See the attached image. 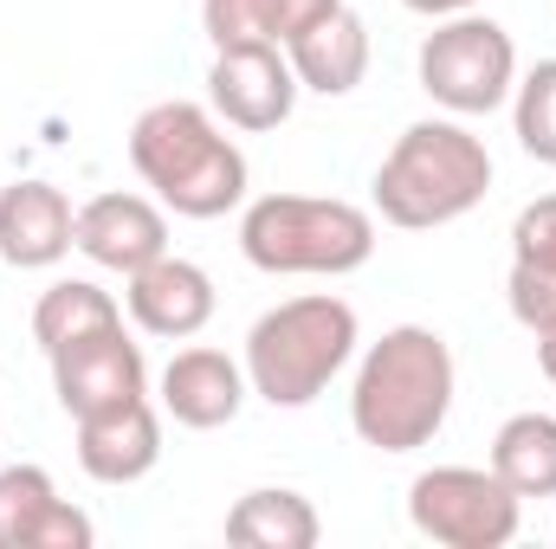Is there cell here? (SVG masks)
I'll list each match as a JSON object with an SVG mask.
<instances>
[{
    "label": "cell",
    "mask_w": 556,
    "mask_h": 549,
    "mask_svg": "<svg viewBox=\"0 0 556 549\" xmlns=\"http://www.w3.org/2000/svg\"><path fill=\"white\" fill-rule=\"evenodd\" d=\"M511 272L556 278V194H538L511 220Z\"/></svg>",
    "instance_id": "23"
},
{
    "label": "cell",
    "mask_w": 556,
    "mask_h": 549,
    "mask_svg": "<svg viewBox=\"0 0 556 549\" xmlns=\"http://www.w3.org/2000/svg\"><path fill=\"white\" fill-rule=\"evenodd\" d=\"M324 518L304 491L285 485H260L227 511V544L233 549H317Z\"/></svg>",
    "instance_id": "18"
},
{
    "label": "cell",
    "mask_w": 556,
    "mask_h": 549,
    "mask_svg": "<svg viewBox=\"0 0 556 549\" xmlns=\"http://www.w3.org/2000/svg\"><path fill=\"white\" fill-rule=\"evenodd\" d=\"M78 253L104 272L130 278L168 253V207L149 194H91L78 207Z\"/></svg>",
    "instance_id": "10"
},
{
    "label": "cell",
    "mask_w": 556,
    "mask_h": 549,
    "mask_svg": "<svg viewBox=\"0 0 556 549\" xmlns=\"http://www.w3.org/2000/svg\"><path fill=\"white\" fill-rule=\"evenodd\" d=\"M52 362V395L72 420L98 408H117V401H137L149 395V362H142V343H130V330H98L85 343H65L46 356Z\"/></svg>",
    "instance_id": "9"
},
{
    "label": "cell",
    "mask_w": 556,
    "mask_h": 549,
    "mask_svg": "<svg viewBox=\"0 0 556 549\" xmlns=\"http://www.w3.org/2000/svg\"><path fill=\"white\" fill-rule=\"evenodd\" d=\"M130 291H124V310H130V323H137L142 336H162V343H188V336H201L207 323H214V278L201 272L194 259H175V253H162L155 266H142V272L124 278Z\"/></svg>",
    "instance_id": "13"
},
{
    "label": "cell",
    "mask_w": 556,
    "mask_h": 549,
    "mask_svg": "<svg viewBox=\"0 0 556 549\" xmlns=\"http://www.w3.org/2000/svg\"><path fill=\"white\" fill-rule=\"evenodd\" d=\"M65 253H78V207L65 201V188L39 175L0 188V259L13 272H46Z\"/></svg>",
    "instance_id": "12"
},
{
    "label": "cell",
    "mask_w": 556,
    "mask_h": 549,
    "mask_svg": "<svg viewBox=\"0 0 556 549\" xmlns=\"http://www.w3.org/2000/svg\"><path fill=\"white\" fill-rule=\"evenodd\" d=\"M343 0H201L207 46H291L311 20L337 13Z\"/></svg>",
    "instance_id": "17"
},
{
    "label": "cell",
    "mask_w": 556,
    "mask_h": 549,
    "mask_svg": "<svg viewBox=\"0 0 556 549\" xmlns=\"http://www.w3.org/2000/svg\"><path fill=\"white\" fill-rule=\"evenodd\" d=\"M285 59H291V72H298L304 91H317V98H350V91L369 78V26H363V13L337 7V13H324V20H311V26L285 46Z\"/></svg>",
    "instance_id": "16"
},
{
    "label": "cell",
    "mask_w": 556,
    "mask_h": 549,
    "mask_svg": "<svg viewBox=\"0 0 556 549\" xmlns=\"http://www.w3.org/2000/svg\"><path fill=\"white\" fill-rule=\"evenodd\" d=\"M408 524L440 549H505L525 524V498L492 465H433L408 485Z\"/></svg>",
    "instance_id": "7"
},
{
    "label": "cell",
    "mask_w": 556,
    "mask_h": 549,
    "mask_svg": "<svg viewBox=\"0 0 556 549\" xmlns=\"http://www.w3.org/2000/svg\"><path fill=\"white\" fill-rule=\"evenodd\" d=\"M130 168L181 220H220L247 201V149L207 104L162 98L130 124Z\"/></svg>",
    "instance_id": "2"
},
{
    "label": "cell",
    "mask_w": 556,
    "mask_h": 549,
    "mask_svg": "<svg viewBox=\"0 0 556 549\" xmlns=\"http://www.w3.org/2000/svg\"><path fill=\"white\" fill-rule=\"evenodd\" d=\"M155 388H162V413H168L175 426H188V433L233 426V420H240V408H247V395H253L247 362H233L227 349H207V343L175 349Z\"/></svg>",
    "instance_id": "11"
},
{
    "label": "cell",
    "mask_w": 556,
    "mask_h": 549,
    "mask_svg": "<svg viewBox=\"0 0 556 549\" xmlns=\"http://www.w3.org/2000/svg\"><path fill=\"white\" fill-rule=\"evenodd\" d=\"M492 472L518 498H556V413H511L492 433Z\"/></svg>",
    "instance_id": "20"
},
{
    "label": "cell",
    "mask_w": 556,
    "mask_h": 549,
    "mask_svg": "<svg viewBox=\"0 0 556 549\" xmlns=\"http://www.w3.org/2000/svg\"><path fill=\"white\" fill-rule=\"evenodd\" d=\"M415 65H420V91L446 117H492L518 91V46L479 7L453 13V20H433V33L420 39Z\"/></svg>",
    "instance_id": "6"
},
{
    "label": "cell",
    "mask_w": 556,
    "mask_h": 549,
    "mask_svg": "<svg viewBox=\"0 0 556 549\" xmlns=\"http://www.w3.org/2000/svg\"><path fill=\"white\" fill-rule=\"evenodd\" d=\"M155 459H162V413H155L149 395L78 420V465H85V478H98V485H137V478L155 472Z\"/></svg>",
    "instance_id": "15"
},
{
    "label": "cell",
    "mask_w": 556,
    "mask_h": 549,
    "mask_svg": "<svg viewBox=\"0 0 556 549\" xmlns=\"http://www.w3.org/2000/svg\"><path fill=\"white\" fill-rule=\"evenodd\" d=\"M124 323V304L98 284V278H52L33 304V343L52 356L65 343H85L98 330H117Z\"/></svg>",
    "instance_id": "19"
},
{
    "label": "cell",
    "mask_w": 556,
    "mask_h": 549,
    "mask_svg": "<svg viewBox=\"0 0 556 549\" xmlns=\"http://www.w3.org/2000/svg\"><path fill=\"white\" fill-rule=\"evenodd\" d=\"M492 194V149L459 117H420L376 168V214L402 233H433L466 220Z\"/></svg>",
    "instance_id": "3"
},
{
    "label": "cell",
    "mask_w": 556,
    "mask_h": 549,
    "mask_svg": "<svg viewBox=\"0 0 556 549\" xmlns=\"http://www.w3.org/2000/svg\"><path fill=\"white\" fill-rule=\"evenodd\" d=\"M298 91L304 85H298L285 46H220L214 65H207V111L227 130H247V137L291 124Z\"/></svg>",
    "instance_id": "8"
},
{
    "label": "cell",
    "mask_w": 556,
    "mask_h": 549,
    "mask_svg": "<svg viewBox=\"0 0 556 549\" xmlns=\"http://www.w3.org/2000/svg\"><path fill=\"white\" fill-rule=\"evenodd\" d=\"M511 130L531 162L556 168V59H538L511 91Z\"/></svg>",
    "instance_id": "21"
},
{
    "label": "cell",
    "mask_w": 556,
    "mask_h": 549,
    "mask_svg": "<svg viewBox=\"0 0 556 549\" xmlns=\"http://www.w3.org/2000/svg\"><path fill=\"white\" fill-rule=\"evenodd\" d=\"M408 13H420V20H453V13H472L479 0H402Z\"/></svg>",
    "instance_id": "24"
},
{
    "label": "cell",
    "mask_w": 556,
    "mask_h": 549,
    "mask_svg": "<svg viewBox=\"0 0 556 549\" xmlns=\"http://www.w3.org/2000/svg\"><path fill=\"white\" fill-rule=\"evenodd\" d=\"M505 297H511V317L538 336V369L556 382V278L511 272L505 278Z\"/></svg>",
    "instance_id": "22"
},
{
    "label": "cell",
    "mask_w": 556,
    "mask_h": 549,
    "mask_svg": "<svg viewBox=\"0 0 556 549\" xmlns=\"http://www.w3.org/2000/svg\"><path fill=\"white\" fill-rule=\"evenodd\" d=\"M240 253L266 278H350L376 259V214L337 194H260L240 214Z\"/></svg>",
    "instance_id": "4"
},
{
    "label": "cell",
    "mask_w": 556,
    "mask_h": 549,
    "mask_svg": "<svg viewBox=\"0 0 556 549\" xmlns=\"http://www.w3.org/2000/svg\"><path fill=\"white\" fill-rule=\"evenodd\" d=\"M91 518L59 498L46 465L0 472V549H91Z\"/></svg>",
    "instance_id": "14"
},
{
    "label": "cell",
    "mask_w": 556,
    "mask_h": 549,
    "mask_svg": "<svg viewBox=\"0 0 556 549\" xmlns=\"http://www.w3.org/2000/svg\"><path fill=\"white\" fill-rule=\"evenodd\" d=\"M356 310L330 291H304L273 304L253 330H247V382L260 401L273 408H311L350 362H356Z\"/></svg>",
    "instance_id": "5"
},
{
    "label": "cell",
    "mask_w": 556,
    "mask_h": 549,
    "mask_svg": "<svg viewBox=\"0 0 556 549\" xmlns=\"http://www.w3.org/2000/svg\"><path fill=\"white\" fill-rule=\"evenodd\" d=\"M453 349L427 323H395L363 349L350 382V426L376 452H420L453 413Z\"/></svg>",
    "instance_id": "1"
}]
</instances>
